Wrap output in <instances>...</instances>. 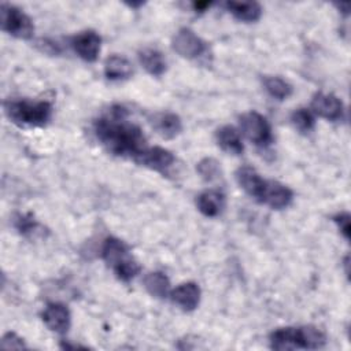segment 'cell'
Instances as JSON below:
<instances>
[{
	"label": "cell",
	"instance_id": "9",
	"mask_svg": "<svg viewBox=\"0 0 351 351\" xmlns=\"http://www.w3.org/2000/svg\"><path fill=\"white\" fill-rule=\"evenodd\" d=\"M292 196V191L287 185L277 181H266L261 203L267 204L273 210H281L289 206Z\"/></svg>",
	"mask_w": 351,
	"mask_h": 351
},
{
	"label": "cell",
	"instance_id": "30",
	"mask_svg": "<svg viewBox=\"0 0 351 351\" xmlns=\"http://www.w3.org/2000/svg\"><path fill=\"white\" fill-rule=\"evenodd\" d=\"M192 5H193L195 11L203 12V11H204L207 7H210V5H211V3H210V1H196V3H193Z\"/></svg>",
	"mask_w": 351,
	"mask_h": 351
},
{
	"label": "cell",
	"instance_id": "18",
	"mask_svg": "<svg viewBox=\"0 0 351 351\" xmlns=\"http://www.w3.org/2000/svg\"><path fill=\"white\" fill-rule=\"evenodd\" d=\"M217 143L225 152L230 155H240L244 151L239 132L233 126H222L217 130Z\"/></svg>",
	"mask_w": 351,
	"mask_h": 351
},
{
	"label": "cell",
	"instance_id": "4",
	"mask_svg": "<svg viewBox=\"0 0 351 351\" xmlns=\"http://www.w3.org/2000/svg\"><path fill=\"white\" fill-rule=\"evenodd\" d=\"M240 126L244 136L255 145L266 147L271 143V129L267 119L256 111L245 112L240 117Z\"/></svg>",
	"mask_w": 351,
	"mask_h": 351
},
{
	"label": "cell",
	"instance_id": "17",
	"mask_svg": "<svg viewBox=\"0 0 351 351\" xmlns=\"http://www.w3.org/2000/svg\"><path fill=\"white\" fill-rule=\"evenodd\" d=\"M225 5L241 22H256L262 15V7L256 1H228Z\"/></svg>",
	"mask_w": 351,
	"mask_h": 351
},
{
	"label": "cell",
	"instance_id": "6",
	"mask_svg": "<svg viewBox=\"0 0 351 351\" xmlns=\"http://www.w3.org/2000/svg\"><path fill=\"white\" fill-rule=\"evenodd\" d=\"M311 110L318 117L328 121H337L343 117V101L332 93H315L311 100Z\"/></svg>",
	"mask_w": 351,
	"mask_h": 351
},
{
	"label": "cell",
	"instance_id": "13",
	"mask_svg": "<svg viewBox=\"0 0 351 351\" xmlns=\"http://www.w3.org/2000/svg\"><path fill=\"white\" fill-rule=\"evenodd\" d=\"M101 258L108 266L115 269L118 265L123 263L132 256L129 254L128 245L122 240L117 237H107L101 247Z\"/></svg>",
	"mask_w": 351,
	"mask_h": 351
},
{
	"label": "cell",
	"instance_id": "27",
	"mask_svg": "<svg viewBox=\"0 0 351 351\" xmlns=\"http://www.w3.org/2000/svg\"><path fill=\"white\" fill-rule=\"evenodd\" d=\"M15 228L22 233V234H30L38 230V223L30 217V215H16L15 221H14Z\"/></svg>",
	"mask_w": 351,
	"mask_h": 351
},
{
	"label": "cell",
	"instance_id": "15",
	"mask_svg": "<svg viewBox=\"0 0 351 351\" xmlns=\"http://www.w3.org/2000/svg\"><path fill=\"white\" fill-rule=\"evenodd\" d=\"M199 211L206 217H217L225 207V195L217 189L202 192L196 199Z\"/></svg>",
	"mask_w": 351,
	"mask_h": 351
},
{
	"label": "cell",
	"instance_id": "19",
	"mask_svg": "<svg viewBox=\"0 0 351 351\" xmlns=\"http://www.w3.org/2000/svg\"><path fill=\"white\" fill-rule=\"evenodd\" d=\"M133 69L130 62L119 55H111L104 62V74L111 81L126 80L132 75Z\"/></svg>",
	"mask_w": 351,
	"mask_h": 351
},
{
	"label": "cell",
	"instance_id": "16",
	"mask_svg": "<svg viewBox=\"0 0 351 351\" xmlns=\"http://www.w3.org/2000/svg\"><path fill=\"white\" fill-rule=\"evenodd\" d=\"M152 126L165 138H173L182 130L181 119L174 112H159L152 117Z\"/></svg>",
	"mask_w": 351,
	"mask_h": 351
},
{
	"label": "cell",
	"instance_id": "29",
	"mask_svg": "<svg viewBox=\"0 0 351 351\" xmlns=\"http://www.w3.org/2000/svg\"><path fill=\"white\" fill-rule=\"evenodd\" d=\"M333 221L336 222L337 228L343 233L346 239H350V215L347 213H341L333 217Z\"/></svg>",
	"mask_w": 351,
	"mask_h": 351
},
{
	"label": "cell",
	"instance_id": "24",
	"mask_svg": "<svg viewBox=\"0 0 351 351\" xmlns=\"http://www.w3.org/2000/svg\"><path fill=\"white\" fill-rule=\"evenodd\" d=\"M196 170L200 174V177L206 181H214L221 177L219 162L214 158H203L196 165Z\"/></svg>",
	"mask_w": 351,
	"mask_h": 351
},
{
	"label": "cell",
	"instance_id": "3",
	"mask_svg": "<svg viewBox=\"0 0 351 351\" xmlns=\"http://www.w3.org/2000/svg\"><path fill=\"white\" fill-rule=\"evenodd\" d=\"M0 14H1V29L4 32L22 40H29L33 37L34 25L32 19L22 10L3 3L0 7Z\"/></svg>",
	"mask_w": 351,
	"mask_h": 351
},
{
	"label": "cell",
	"instance_id": "7",
	"mask_svg": "<svg viewBox=\"0 0 351 351\" xmlns=\"http://www.w3.org/2000/svg\"><path fill=\"white\" fill-rule=\"evenodd\" d=\"M71 45L80 58L86 62H95L100 52L101 38L96 32L85 30L73 37Z\"/></svg>",
	"mask_w": 351,
	"mask_h": 351
},
{
	"label": "cell",
	"instance_id": "28",
	"mask_svg": "<svg viewBox=\"0 0 351 351\" xmlns=\"http://www.w3.org/2000/svg\"><path fill=\"white\" fill-rule=\"evenodd\" d=\"M0 347L1 348H12V350H21V348H25V343H23V339L19 337L16 333L14 332H7L1 341H0Z\"/></svg>",
	"mask_w": 351,
	"mask_h": 351
},
{
	"label": "cell",
	"instance_id": "25",
	"mask_svg": "<svg viewBox=\"0 0 351 351\" xmlns=\"http://www.w3.org/2000/svg\"><path fill=\"white\" fill-rule=\"evenodd\" d=\"M291 121L293 126L302 133H308L314 128V115L307 108L295 110L291 115Z\"/></svg>",
	"mask_w": 351,
	"mask_h": 351
},
{
	"label": "cell",
	"instance_id": "20",
	"mask_svg": "<svg viewBox=\"0 0 351 351\" xmlns=\"http://www.w3.org/2000/svg\"><path fill=\"white\" fill-rule=\"evenodd\" d=\"M138 60L141 66L154 77H159L166 71V60L155 48H144L138 52Z\"/></svg>",
	"mask_w": 351,
	"mask_h": 351
},
{
	"label": "cell",
	"instance_id": "10",
	"mask_svg": "<svg viewBox=\"0 0 351 351\" xmlns=\"http://www.w3.org/2000/svg\"><path fill=\"white\" fill-rule=\"evenodd\" d=\"M43 321L48 329L56 333H66L70 328V311L62 303H51L43 313Z\"/></svg>",
	"mask_w": 351,
	"mask_h": 351
},
{
	"label": "cell",
	"instance_id": "2",
	"mask_svg": "<svg viewBox=\"0 0 351 351\" xmlns=\"http://www.w3.org/2000/svg\"><path fill=\"white\" fill-rule=\"evenodd\" d=\"M4 111L8 119L16 125L41 126L51 119L52 106L48 101L10 100L4 103Z\"/></svg>",
	"mask_w": 351,
	"mask_h": 351
},
{
	"label": "cell",
	"instance_id": "14",
	"mask_svg": "<svg viewBox=\"0 0 351 351\" xmlns=\"http://www.w3.org/2000/svg\"><path fill=\"white\" fill-rule=\"evenodd\" d=\"M270 347L273 350H296L302 348V337L299 328H280L270 335Z\"/></svg>",
	"mask_w": 351,
	"mask_h": 351
},
{
	"label": "cell",
	"instance_id": "5",
	"mask_svg": "<svg viewBox=\"0 0 351 351\" xmlns=\"http://www.w3.org/2000/svg\"><path fill=\"white\" fill-rule=\"evenodd\" d=\"M171 44L173 49L186 59H196L207 49L206 43L191 29H180L173 37Z\"/></svg>",
	"mask_w": 351,
	"mask_h": 351
},
{
	"label": "cell",
	"instance_id": "11",
	"mask_svg": "<svg viewBox=\"0 0 351 351\" xmlns=\"http://www.w3.org/2000/svg\"><path fill=\"white\" fill-rule=\"evenodd\" d=\"M236 180L239 185L254 199L261 202L266 180H263L258 171L251 166H241L236 171Z\"/></svg>",
	"mask_w": 351,
	"mask_h": 351
},
{
	"label": "cell",
	"instance_id": "12",
	"mask_svg": "<svg viewBox=\"0 0 351 351\" xmlns=\"http://www.w3.org/2000/svg\"><path fill=\"white\" fill-rule=\"evenodd\" d=\"M170 298L184 311H192L199 306L200 288L195 282H184L170 292Z\"/></svg>",
	"mask_w": 351,
	"mask_h": 351
},
{
	"label": "cell",
	"instance_id": "23",
	"mask_svg": "<svg viewBox=\"0 0 351 351\" xmlns=\"http://www.w3.org/2000/svg\"><path fill=\"white\" fill-rule=\"evenodd\" d=\"M300 337H302V348L315 350L322 348L326 343V337L322 330L315 326H300Z\"/></svg>",
	"mask_w": 351,
	"mask_h": 351
},
{
	"label": "cell",
	"instance_id": "26",
	"mask_svg": "<svg viewBox=\"0 0 351 351\" xmlns=\"http://www.w3.org/2000/svg\"><path fill=\"white\" fill-rule=\"evenodd\" d=\"M140 265L133 259V258H130V259H128V261H125L123 263H121V265H118L115 269H112L114 270V273H115V276L119 278V280H122V281H130L132 278H134L138 273H140Z\"/></svg>",
	"mask_w": 351,
	"mask_h": 351
},
{
	"label": "cell",
	"instance_id": "1",
	"mask_svg": "<svg viewBox=\"0 0 351 351\" xmlns=\"http://www.w3.org/2000/svg\"><path fill=\"white\" fill-rule=\"evenodd\" d=\"M126 115L128 112L122 106L111 107L106 117L95 122V134L110 152L136 162L147 148V141L141 129L129 122Z\"/></svg>",
	"mask_w": 351,
	"mask_h": 351
},
{
	"label": "cell",
	"instance_id": "21",
	"mask_svg": "<svg viewBox=\"0 0 351 351\" xmlns=\"http://www.w3.org/2000/svg\"><path fill=\"white\" fill-rule=\"evenodd\" d=\"M144 287L147 292L158 299H163L170 292V281L166 274L160 271L149 273L144 277Z\"/></svg>",
	"mask_w": 351,
	"mask_h": 351
},
{
	"label": "cell",
	"instance_id": "8",
	"mask_svg": "<svg viewBox=\"0 0 351 351\" xmlns=\"http://www.w3.org/2000/svg\"><path fill=\"white\" fill-rule=\"evenodd\" d=\"M174 155L162 147H147L144 152L137 158L136 163L152 169L159 173H165L174 163Z\"/></svg>",
	"mask_w": 351,
	"mask_h": 351
},
{
	"label": "cell",
	"instance_id": "22",
	"mask_svg": "<svg viewBox=\"0 0 351 351\" xmlns=\"http://www.w3.org/2000/svg\"><path fill=\"white\" fill-rule=\"evenodd\" d=\"M263 86L266 92L277 100H285L292 95V85L277 75H265Z\"/></svg>",
	"mask_w": 351,
	"mask_h": 351
}]
</instances>
